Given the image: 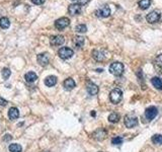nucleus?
Segmentation results:
<instances>
[{
	"mask_svg": "<svg viewBox=\"0 0 162 152\" xmlns=\"http://www.w3.org/2000/svg\"><path fill=\"white\" fill-rule=\"evenodd\" d=\"M11 74V71L8 69V68H4L3 70H2V76H3L4 79H7V78L10 76Z\"/></svg>",
	"mask_w": 162,
	"mask_h": 152,
	"instance_id": "28",
	"label": "nucleus"
},
{
	"mask_svg": "<svg viewBox=\"0 0 162 152\" xmlns=\"http://www.w3.org/2000/svg\"><path fill=\"white\" fill-rule=\"evenodd\" d=\"M49 61H50V58L47 53H42L38 55V63L41 66H47L49 64Z\"/></svg>",
	"mask_w": 162,
	"mask_h": 152,
	"instance_id": "11",
	"label": "nucleus"
},
{
	"mask_svg": "<svg viewBox=\"0 0 162 152\" xmlns=\"http://www.w3.org/2000/svg\"><path fill=\"white\" fill-rule=\"evenodd\" d=\"M21 150H23V148L19 144L13 143L9 145V151L10 152H21Z\"/></svg>",
	"mask_w": 162,
	"mask_h": 152,
	"instance_id": "23",
	"label": "nucleus"
},
{
	"mask_svg": "<svg viewBox=\"0 0 162 152\" xmlns=\"http://www.w3.org/2000/svg\"><path fill=\"white\" fill-rule=\"evenodd\" d=\"M152 141H153L154 144H157V145H161L162 144V135L160 134H156L152 137Z\"/></svg>",
	"mask_w": 162,
	"mask_h": 152,
	"instance_id": "25",
	"label": "nucleus"
},
{
	"mask_svg": "<svg viewBox=\"0 0 162 152\" xmlns=\"http://www.w3.org/2000/svg\"><path fill=\"white\" fill-rule=\"evenodd\" d=\"M160 72L162 73V68H161V69H160Z\"/></svg>",
	"mask_w": 162,
	"mask_h": 152,
	"instance_id": "35",
	"label": "nucleus"
},
{
	"mask_svg": "<svg viewBox=\"0 0 162 152\" xmlns=\"http://www.w3.org/2000/svg\"><path fill=\"white\" fill-rule=\"evenodd\" d=\"M157 115H158V110H157V107H147L146 111H145V117H146V119L148 120V121L154 120V118H155Z\"/></svg>",
	"mask_w": 162,
	"mask_h": 152,
	"instance_id": "6",
	"label": "nucleus"
},
{
	"mask_svg": "<svg viewBox=\"0 0 162 152\" xmlns=\"http://www.w3.org/2000/svg\"><path fill=\"white\" fill-rule=\"evenodd\" d=\"M74 45L76 46V48H82L83 45H84V38L83 37H75Z\"/></svg>",
	"mask_w": 162,
	"mask_h": 152,
	"instance_id": "21",
	"label": "nucleus"
},
{
	"mask_svg": "<svg viewBox=\"0 0 162 152\" xmlns=\"http://www.w3.org/2000/svg\"><path fill=\"white\" fill-rule=\"evenodd\" d=\"M124 123L127 128H134L138 125V119L132 115H127L124 118Z\"/></svg>",
	"mask_w": 162,
	"mask_h": 152,
	"instance_id": "4",
	"label": "nucleus"
},
{
	"mask_svg": "<svg viewBox=\"0 0 162 152\" xmlns=\"http://www.w3.org/2000/svg\"><path fill=\"white\" fill-rule=\"evenodd\" d=\"M99 152H101V151H99Z\"/></svg>",
	"mask_w": 162,
	"mask_h": 152,
	"instance_id": "36",
	"label": "nucleus"
},
{
	"mask_svg": "<svg viewBox=\"0 0 162 152\" xmlns=\"http://www.w3.org/2000/svg\"><path fill=\"white\" fill-rule=\"evenodd\" d=\"M87 1H88V0H78V4H79V5H80V4H85Z\"/></svg>",
	"mask_w": 162,
	"mask_h": 152,
	"instance_id": "32",
	"label": "nucleus"
},
{
	"mask_svg": "<svg viewBox=\"0 0 162 152\" xmlns=\"http://www.w3.org/2000/svg\"><path fill=\"white\" fill-rule=\"evenodd\" d=\"M68 11H69V13L72 14V15L79 14L80 12H81V6L78 3H73V4H71V5L69 6V8H68Z\"/></svg>",
	"mask_w": 162,
	"mask_h": 152,
	"instance_id": "13",
	"label": "nucleus"
},
{
	"mask_svg": "<svg viewBox=\"0 0 162 152\" xmlns=\"http://www.w3.org/2000/svg\"><path fill=\"white\" fill-rule=\"evenodd\" d=\"M31 2L34 4H36V5H41V4H43L45 2V0H31Z\"/></svg>",
	"mask_w": 162,
	"mask_h": 152,
	"instance_id": "30",
	"label": "nucleus"
},
{
	"mask_svg": "<svg viewBox=\"0 0 162 152\" xmlns=\"http://www.w3.org/2000/svg\"><path fill=\"white\" fill-rule=\"evenodd\" d=\"M151 82L153 86L158 90H162V80L159 77H153L151 79Z\"/></svg>",
	"mask_w": 162,
	"mask_h": 152,
	"instance_id": "18",
	"label": "nucleus"
},
{
	"mask_svg": "<svg viewBox=\"0 0 162 152\" xmlns=\"http://www.w3.org/2000/svg\"><path fill=\"white\" fill-rule=\"evenodd\" d=\"M58 55L60 56V58L64 59V60H67V59H70L73 55H74V52H73L72 49H70L68 47H63V48L59 49Z\"/></svg>",
	"mask_w": 162,
	"mask_h": 152,
	"instance_id": "3",
	"label": "nucleus"
},
{
	"mask_svg": "<svg viewBox=\"0 0 162 152\" xmlns=\"http://www.w3.org/2000/svg\"><path fill=\"white\" fill-rule=\"evenodd\" d=\"M75 81L72 79V78H67V79L64 81V87H65L66 90H72L73 88L75 87Z\"/></svg>",
	"mask_w": 162,
	"mask_h": 152,
	"instance_id": "16",
	"label": "nucleus"
},
{
	"mask_svg": "<svg viewBox=\"0 0 162 152\" xmlns=\"http://www.w3.org/2000/svg\"><path fill=\"white\" fill-rule=\"evenodd\" d=\"M8 104V102L5 100L4 99H2V97H0V105H2V107H5Z\"/></svg>",
	"mask_w": 162,
	"mask_h": 152,
	"instance_id": "31",
	"label": "nucleus"
},
{
	"mask_svg": "<svg viewBox=\"0 0 162 152\" xmlns=\"http://www.w3.org/2000/svg\"><path fill=\"white\" fill-rule=\"evenodd\" d=\"M109 72L115 76H121L124 73V65L121 62H114L109 66Z\"/></svg>",
	"mask_w": 162,
	"mask_h": 152,
	"instance_id": "2",
	"label": "nucleus"
},
{
	"mask_svg": "<svg viewBox=\"0 0 162 152\" xmlns=\"http://www.w3.org/2000/svg\"><path fill=\"white\" fill-rule=\"evenodd\" d=\"M9 26H10V21H9L8 18H5V16L0 18V28L5 29V28H8Z\"/></svg>",
	"mask_w": 162,
	"mask_h": 152,
	"instance_id": "20",
	"label": "nucleus"
},
{
	"mask_svg": "<svg viewBox=\"0 0 162 152\" xmlns=\"http://www.w3.org/2000/svg\"><path fill=\"white\" fill-rule=\"evenodd\" d=\"M107 132L105 131L104 129H102V128H100V129H97L96 131L93 133V138L95 139V140H97V141H101V140H104V139L107 138Z\"/></svg>",
	"mask_w": 162,
	"mask_h": 152,
	"instance_id": "10",
	"label": "nucleus"
},
{
	"mask_svg": "<svg viewBox=\"0 0 162 152\" xmlns=\"http://www.w3.org/2000/svg\"><path fill=\"white\" fill-rule=\"evenodd\" d=\"M123 99V91L120 88H115L110 91L109 94V99L112 104H117L121 102V100Z\"/></svg>",
	"mask_w": 162,
	"mask_h": 152,
	"instance_id": "1",
	"label": "nucleus"
},
{
	"mask_svg": "<svg viewBox=\"0 0 162 152\" xmlns=\"http://www.w3.org/2000/svg\"><path fill=\"white\" fill-rule=\"evenodd\" d=\"M56 83H57V77H56V76L50 75V76H48V77H47L46 79H45V84L47 85V86H49V87L54 86Z\"/></svg>",
	"mask_w": 162,
	"mask_h": 152,
	"instance_id": "17",
	"label": "nucleus"
},
{
	"mask_svg": "<svg viewBox=\"0 0 162 152\" xmlns=\"http://www.w3.org/2000/svg\"><path fill=\"white\" fill-rule=\"evenodd\" d=\"M120 119H121V117H120V115L117 113H112L109 116V121L110 123H117L120 121Z\"/></svg>",
	"mask_w": 162,
	"mask_h": 152,
	"instance_id": "22",
	"label": "nucleus"
},
{
	"mask_svg": "<svg viewBox=\"0 0 162 152\" xmlns=\"http://www.w3.org/2000/svg\"><path fill=\"white\" fill-rule=\"evenodd\" d=\"M50 43L52 46H62L63 44L65 43V38L60 35L52 36L50 38Z\"/></svg>",
	"mask_w": 162,
	"mask_h": 152,
	"instance_id": "9",
	"label": "nucleus"
},
{
	"mask_svg": "<svg viewBox=\"0 0 162 152\" xmlns=\"http://www.w3.org/2000/svg\"><path fill=\"white\" fill-rule=\"evenodd\" d=\"M92 57L95 59L96 61H104V58H105V55H104V52L100 50H94L92 52Z\"/></svg>",
	"mask_w": 162,
	"mask_h": 152,
	"instance_id": "15",
	"label": "nucleus"
},
{
	"mask_svg": "<svg viewBox=\"0 0 162 152\" xmlns=\"http://www.w3.org/2000/svg\"><path fill=\"white\" fill-rule=\"evenodd\" d=\"M8 117H9V119H10V120L18 119V118L19 117V111H18V107H10L9 111H8Z\"/></svg>",
	"mask_w": 162,
	"mask_h": 152,
	"instance_id": "14",
	"label": "nucleus"
},
{
	"mask_svg": "<svg viewBox=\"0 0 162 152\" xmlns=\"http://www.w3.org/2000/svg\"><path fill=\"white\" fill-rule=\"evenodd\" d=\"M151 4V0H140L139 6L141 9H147Z\"/></svg>",
	"mask_w": 162,
	"mask_h": 152,
	"instance_id": "24",
	"label": "nucleus"
},
{
	"mask_svg": "<svg viewBox=\"0 0 162 152\" xmlns=\"http://www.w3.org/2000/svg\"><path fill=\"white\" fill-rule=\"evenodd\" d=\"M96 71H97V72H102V69H97Z\"/></svg>",
	"mask_w": 162,
	"mask_h": 152,
	"instance_id": "33",
	"label": "nucleus"
},
{
	"mask_svg": "<svg viewBox=\"0 0 162 152\" xmlns=\"http://www.w3.org/2000/svg\"><path fill=\"white\" fill-rule=\"evenodd\" d=\"M24 78H26V80L28 82L33 83V82H35L36 79H38V75H36L35 72H28V73H26V74Z\"/></svg>",
	"mask_w": 162,
	"mask_h": 152,
	"instance_id": "19",
	"label": "nucleus"
},
{
	"mask_svg": "<svg viewBox=\"0 0 162 152\" xmlns=\"http://www.w3.org/2000/svg\"><path fill=\"white\" fill-rule=\"evenodd\" d=\"M155 65L158 68H160V69L162 68V54H161V55H158L155 58Z\"/></svg>",
	"mask_w": 162,
	"mask_h": 152,
	"instance_id": "27",
	"label": "nucleus"
},
{
	"mask_svg": "<svg viewBox=\"0 0 162 152\" xmlns=\"http://www.w3.org/2000/svg\"><path fill=\"white\" fill-rule=\"evenodd\" d=\"M70 24V19L67 18H61L55 21V26L58 29H64Z\"/></svg>",
	"mask_w": 162,
	"mask_h": 152,
	"instance_id": "8",
	"label": "nucleus"
},
{
	"mask_svg": "<svg viewBox=\"0 0 162 152\" xmlns=\"http://www.w3.org/2000/svg\"><path fill=\"white\" fill-rule=\"evenodd\" d=\"M95 14L99 18H107L110 14V8L109 5H104L95 11Z\"/></svg>",
	"mask_w": 162,
	"mask_h": 152,
	"instance_id": "7",
	"label": "nucleus"
},
{
	"mask_svg": "<svg viewBox=\"0 0 162 152\" xmlns=\"http://www.w3.org/2000/svg\"><path fill=\"white\" fill-rule=\"evenodd\" d=\"M75 31L77 33H85L87 31V28L85 24H78V26H75Z\"/></svg>",
	"mask_w": 162,
	"mask_h": 152,
	"instance_id": "26",
	"label": "nucleus"
},
{
	"mask_svg": "<svg viewBox=\"0 0 162 152\" xmlns=\"http://www.w3.org/2000/svg\"><path fill=\"white\" fill-rule=\"evenodd\" d=\"M86 89H87V92L90 95H96L99 94V86H97L96 84H94L93 82H88Z\"/></svg>",
	"mask_w": 162,
	"mask_h": 152,
	"instance_id": "12",
	"label": "nucleus"
},
{
	"mask_svg": "<svg viewBox=\"0 0 162 152\" xmlns=\"http://www.w3.org/2000/svg\"><path fill=\"white\" fill-rule=\"evenodd\" d=\"M91 116H95V112H92L91 113Z\"/></svg>",
	"mask_w": 162,
	"mask_h": 152,
	"instance_id": "34",
	"label": "nucleus"
},
{
	"mask_svg": "<svg viewBox=\"0 0 162 152\" xmlns=\"http://www.w3.org/2000/svg\"><path fill=\"white\" fill-rule=\"evenodd\" d=\"M112 143L114 145H120V144L123 143V138L122 137H115V138H112Z\"/></svg>",
	"mask_w": 162,
	"mask_h": 152,
	"instance_id": "29",
	"label": "nucleus"
},
{
	"mask_svg": "<svg viewBox=\"0 0 162 152\" xmlns=\"http://www.w3.org/2000/svg\"><path fill=\"white\" fill-rule=\"evenodd\" d=\"M160 18H161V14H160V12L157 11V10L151 11L150 13L146 16V19H147V21H148L149 23H158V21L160 20Z\"/></svg>",
	"mask_w": 162,
	"mask_h": 152,
	"instance_id": "5",
	"label": "nucleus"
}]
</instances>
